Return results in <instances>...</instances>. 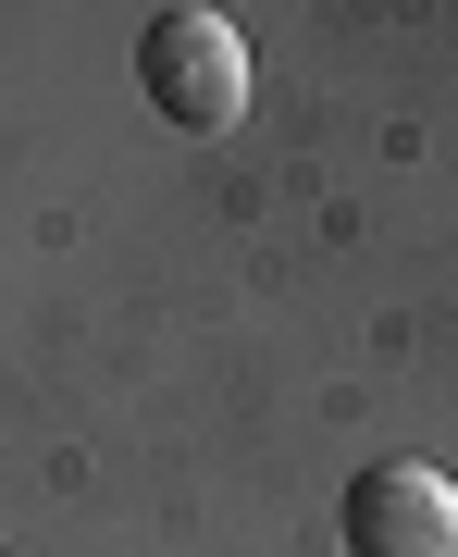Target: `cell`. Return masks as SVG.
I'll return each instance as SVG.
<instances>
[{"label": "cell", "mask_w": 458, "mask_h": 557, "mask_svg": "<svg viewBox=\"0 0 458 557\" xmlns=\"http://www.w3.org/2000/svg\"><path fill=\"white\" fill-rule=\"evenodd\" d=\"M137 100L161 124H186V137H223V124H248V38L199 0H174V13L137 25Z\"/></svg>", "instance_id": "obj_1"}, {"label": "cell", "mask_w": 458, "mask_h": 557, "mask_svg": "<svg viewBox=\"0 0 458 557\" xmlns=\"http://www.w3.org/2000/svg\"><path fill=\"white\" fill-rule=\"evenodd\" d=\"M347 557H458V483L434 458H372L347 483Z\"/></svg>", "instance_id": "obj_2"}]
</instances>
